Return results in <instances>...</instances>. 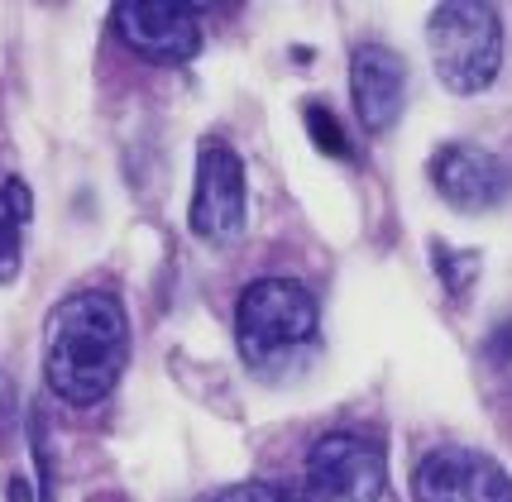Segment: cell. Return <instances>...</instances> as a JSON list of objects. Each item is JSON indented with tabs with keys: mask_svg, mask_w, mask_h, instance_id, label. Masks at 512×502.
Segmentation results:
<instances>
[{
	"mask_svg": "<svg viewBox=\"0 0 512 502\" xmlns=\"http://www.w3.org/2000/svg\"><path fill=\"white\" fill-rule=\"evenodd\" d=\"M426 44L441 87L455 96L484 91L503 67V24L493 5H469V0L436 5L426 20Z\"/></svg>",
	"mask_w": 512,
	"mask_h": 502,
	"instance_id": "3",
	"label": "cell"
},
{
	"mask_svg": "<svg viewBox=\"0 0 512 502\" xmlns=\"http://www.w3.org/2000/svg\"><path fill=\"white\" fill-rule=\"evenodd\" d=\"M115 29L144 63H187L201 48L197 10L178 5V0H120L115 5Z\"/></svg>",
	"mask_w": 512,
	"mask_h": 502,
	"instance_id": "7",
	"label": "cell"
},
{
	"mask_svg": "<svg viewBox=\"0 0 512 502\" xmlns=\"http://www.w3.org/2000/svg\"><path fill=\"white\" fill-rule=\"evenodd\" d=\"M431 182L455 211H489L508 197L512 163L479 144H446L431 158Z\"/></svg>",
	"mask_w": 512,
	"mask_h": 502,
	"instance_id": "8",
	"label": "cell"
},
{
	"mask_svg": "<svg viewBox=\"0 0 512 502\" xmlns=\"http://www.w3.org/2000/svg\"><path fill=\"white\" fill-rule=\"evenodd\" d=\"M388 483L383 445L364 431H331L307 450V493L316 502H379Z\"/></svg>",
	"mask_w": 512,
	"mask_h": 502,
	"instance_id": "4",
	"label": "cell"
},
{
	"mask_svg": "<svg viewBox=\"0 0 512 502\" xmlns=\"http://www.w3.org/2000/svg\"><path fill=\"white\" fill-rule=\"evenodd\" d=\"M431 259L441 263V273H446V287L450 292H460V287L474 278V268H479V259L474 254H465V259H455L450 249H431Z\"/></svg>",
	"mask_w": 512,
	"mask_h": 502,
	"instance_id": "13",
	"label": "cell"
},
{
	"mask_svg": "<svg viewBox=\"0 0 512 502\" xmlns=\"http://www.w3.org/2000/svg\"><path fill=\"white\" fill-rule=\"evenodd\" d=\"M417 502H512V479L503 464L465 445H441L412 474Z\"/></svg>",
	"mask_w": 512,
	"mask_h": 502,
	"instance_id": "6",
	"label": "cell"
},
{
	"mask_svg": "<svg viewBox=\"0 0 512 502\" xmlns=\"http://www.w3.org/2000/svg\"><path fill=\"white\" fill-rule=\"evenodd\" d=\"M130 359V321L111 292L91 287L53 306L44 330V378L67 407H96L115 393Z\"/></svg>",
	"mask_w": 512,
	"mask_h": 502,
	"instance_id": "1",
	"label": "cell"
},
{
	"mask_svg": "<svg viewBox=\"0 0 512 502\" xmlns=\"http://www.w3.org/2000/svg\"><path fill=\"white\" fill-rule=\"evenodd\" d=\"M187 225L206 244H235L245 235V163L221 139H206L197 153V187H192Z\"/></svg>",
	"mask_w": 512,
	"mask_h": 502,
	"instance_id": "5",
	"label": "cell"
},
{
	"mask_svg": "<svg viewBox=\"0 0 512 502\" xmlns=\"http://www.w3.org/2000/svg\"><path fill=\"white\" fill-rule=\"evenodd\" d=\"M350 91H355V115L369 134H383L398 125L407 106V63L393 48L364 44L350 58Z\"/></svg>",
	"mask_w": 512,
	"mask_h": 502,
	"instance_id": "9",
	"label": "cell"
},
{
	"mask_svg": "<svg viewBox=\"0 0 512 502\" xmlns=\"http://www.w3.org/2000/svg\"><path fill=\"white\" fill-rule=\"evenodd\" d=\"M10 426H15V388H10V378L0 373V440L10 436Z\"/></svg>",
	"mask_w": 512,
	"mask_h": 502,
	"instance_id": "14",
	"label": "cell"
},
{
	"mask_svg": "<svg viewBox=\"0 0 512 502\" xmlns=\"http://www.w3.org/2000/svg\"><path fill=\"white\" fill-rule=\"evenodd\" d=\"M20 273V211L0 187V283H15Z\"/></svg>",
	"mask_w": 512,
	"mask_h": 502,
	"instance_id": "10",
	"label": "cell"
},
{
	"mask_svg": "<svg viewBox=\"0 0 512 502\" xmlns=\"http://www.w3.org/2000/svg\"><path fill=\"white\" fill-rule=\"evenodd\" d=\"M316 340V302L297 278H259L240 292L235 345L254 373H273L283 359Z\"/></svg>",
	"mask_w": 512,
	"mask_h": 502,
	"instance_id": "2",
	"label": "cell"
},
{
	"mask_svg": "<svg viewBox=\"0 0 512 502\" xmlns=\"http://www.w3.org/2000/svg\"><path fill=\"white\" fill-rule=\"evenodd\" d=\"M211 502H302L292 488H283V483H264V479H249V483H235V488H225V493H216Z\"/></svg>",
	"mask_w": 512,
	"mask_h": 502,
	"instance_id": "12",
	"label": "cell"
},
{
	"mask_svg": "<svg viewBox=\"0 0 512 502\" xmlns=\"http://www.w3.org/2000/svg\"><path fill=\"white\" fill-rule=\"evenodd\" d=\"M307 134L316 139V149H326L331 158H345V153H350V139L340 134V125H335V115L326 106H307Z\"/></svg>",
	"mask_w": 512,
	"mask_h": 502,
	"instance_id": "11",
	"label": "cell"
}]
</instances>
